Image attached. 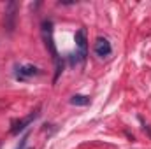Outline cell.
<instances>
[{"mask_svg": "<svg viewBox=\"0 0 151 149\" xmlns=\"http://www.w3.org/2000/svg\"><path fill=\"white\" fill-rule=\"evenodd\" d=\"M42 39H44V44H46L47 51L51 53L55 63H56L60 60V56H58V51H56V46H55V40H53V23L51 21L42 23Z\"/></svg>", "mask_w": 151, "mask_h": 149, "instance_id": "6da1fadb", "label": "cell"}, {"mask_svg": "<svg viewBox=\"0 0 151 149\" xmlns=\"http://www.w3.org/2000/svg\"><path fill=\"white\" fill-rule=\"evenodd\" d=\"M16 14H18V2L11 0L4 11V25H5V30L9 34H12L16 28Z\"/></svg>", "mask_w": 151, "mask_h": 149, "instance_id": "7a4b0ae2", "label": "cell"}, {"mask_svg": "<svg viewBox=\"0 0 151 149\" xmlns=\"http://www.w3.org/2000/svg\"><path fill=\"white\" fill-rule=\"evenodd\" d=\"M76 46H77V56L81 62L86 60V54H88V40H86V30L84 28H79L76 32Z\"/></svg>", "mask_w": 151, "mask_h": 149, "instance_id": "3957f363", "label": "cell"}, {"mask_svg": "<svg viewBox=\"0 0 151 149\" xmlns=\"http://www.w3.org/2000/svg\"><path fill=\"white\" fill-rule=\"evenodd\" d=\"M111 51H113V47H111V44H109L107 39H102V37L97 39V42H95V53H97L99 56L106 58V56L111 54Z\"/></svg>", "mask_w": 151, "mask_h": 149, "instance_id": "277c9868", "label": "cell"}, {"mask_svg": "<svg viewBox=\"0 0 151 149\" xmlns=\"http://www.w3.org/2000/svg\"><path fill=\"white\" fill-rule=\"evenodd\" d=\"M37 116H39V111H34L32 114H28L27 117H23L21 121H18V123L12 126V130H11V132H12L14 135H18V133H19V132H23V130H25V128H27V126H28V125L37 117Z\"/></svg>", "mask_w": 151, "mask_h": 149, "instance_id": "5b68a950", "label": "cell"}, {"mask_svg": "<svg viewBox=\"0 0 151 149\" xmlns=\"http://www.w3.org/2000/svg\"><path fill=\"white\" fill-rule=\"evenodd\" d=\"M39 74V69L34 65H25L18 69V79H27V77H34Z\"/></svg>", "mask_w": 151, "mask_h": 149, "instance_id": "8992f818", "label": "cell"}, {"mask_svg": "<svg viewBox=\"0 0 151 149\" xmlns=\"http://www.w3.org/2000/svg\"><path fill=\"white\" fill-rule=\"evenodd\" d=\"M70 104L72 105H88L90 104V97H86V95H74L70 98Z\"/></svg>", "mask_w": 151, "mask_h": 149, "instance_id": "52a82bcc", "label": "cell"}]
</instances>
